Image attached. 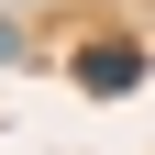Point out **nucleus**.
I'll return each mask as SVG.
<instances>
[{
  "label": "nucleus",
  "mask_w": 155,
  "mask_h": 155,
  "mask_svg": "<svg viewBox=\"0 0 155 155\" xmlns=\"http://www.w3.org/2000/svg\"><path fill=\"white\" fill-rule=\"evenodd\" d=\"M11 55H22V33H11V22H0V67H11Z\"/></svg>",
  "instance_id": "obj_2"
},
{
  "label": "nucleus",
  "mask_w": 155,
  "mask_h": 155,
  "mask_svg": "<svg viewBox=\"0 0 155 155\" xmlns=\"http://www.w3.org/2000/svg\"><path fill=\"white\" fill-rule=\"evenodd\" d=\"M78 78H89V89H133V78H144V45H89Z\"/></svg>",
  "instance_id": "obj_1"
}]
</instances>
